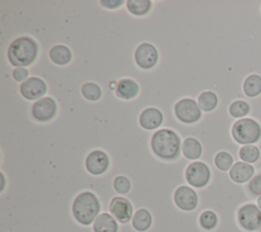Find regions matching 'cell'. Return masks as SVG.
Returning <instances> with one entry per match:
<instances>
[{
	"mask_svg": "<svg viewBox=\"0 0 261 232\" xmlns=\"http://www.w3.org/2000/svg\"><path fill=\"white\" fill-rule=\"evenodd\" d=\"M102 205L99 197L93 191H81L71 203V215L76 223L89 227L101 214Z\"/></svg>",
	"mask_w": 261,
	"mask_h": 232,
	"instance_id": "6da1fadb",
	"label": "cell"
},
{
	"mask_svg": "<svg viewBox=\"0 0 261 232\" xmlns=\"http://www.w3.org/2000/svg\"><path fill=\"white\" fill-rule=\"evenodd\" d=\"M151 148L160 159L175 160L180 153V138L172 130L160 129L151 138Z\"/></svg>",
	"mask_w": 261,
	"mask_h": 232,
	"instance_id": "7a4b0ae2",
	"label": "cell"
},
{
	"mask_svg": "<svg viewBox=\"0 0 261 232\" xmlns=\"http://www.w3.org/2000/svg\"><path fill=\"white\" fill-rule=\"evenodd\" d=\"M37 42L28 36L16 38L8 47L7 57L9 62L16 67H24L32 64L38 55Z\"/></svg>",
	"mask_w": 261,
	"mask_h": 232,
	"instance_id": "3957f363",
	"label": "cell"
},
{
	"mask_svg": "<svg viewBox=\"0 0 261 232\" xmlns=\"http://www.w3.org/2000/svg\"><path fill=\"white\" fill-rule=\"evenodd\" d=\"M233 139L240 144H253L261 137V127L259 123L250 118L238 120L231 128Z\"/></svg>",
	"mask_w": 261,
	"mask_h": 232,
	"instance_id": "277c9868",
	"label": "cell"
},
{
	"mask_svg": "<svg viewBox=\"0 0 261 232\" xmlns=\"http://www.w3.org/2000/svg\"><path fill=\"white\" fill-rule=\"evenodd\" d=\"M237 222L246 232H258L261 229V210L254 202H247L237 211Z\"/></svg>",
	"mask_w": 261,
	"mask_h": 232,
	"instance_id": "5b68a950",
	"label": "cell"
},
{
	"mask_svg": "<svg viewBox=\"0 0 261 232\" xmlns=\"http://www.w3.org/2000/svg\"><path fill=\"white\" fill-rule=\"evenodd\" d=\"M211 169L204 161H193L185 171L187 183L195 188L206 187L211 180Z\"/></svg>",
	"mask_w": 261,
	"mask_h": 232,
	"instance_id": "8992f818",
	"label": "cell"
},
{
	"mask_svg": "<svg viewBox=\"0 0 261 232\" xmlns=\"http://www.w3.org/2000/svg\"><path fill=\"white\" fill-rule=\"evenodd\" d=\"M199 201L198 192L188 185H180L173 192V202L182 212L190 213L195 211L199 205Z\"/></svg>",
	"mask_w": 261,
	"mask_h": 232,
	"instance_id": "52a82bcc",
	"label": "cell"
},
{
	"mask_svg": "<svg viewBox=\"0 0 261 232\" xmlns=\"http://www.w3.org/2000/svg\"><path fill=\"white\" fill-rule=\"evenodd\" d=\"M109 213L119 224H128L135 214L132 201L119 195H115L110 199Z\"/></svg>",
	"mask_w": 261,
	"mask_h": 232,
	"instance_id": "ba28073f",
	"label": "cell"
},
{
	"mask_svg": "<svg viewBox=\"0 0 261 232\" xmlns=\"http://www.w3.org/2000/svg\"><path fill=\"white\" fill-rule=\"evenodd\" d=\"M174 113L176 118L186 124H192L200 120L202 115L199 104L192 98H184L174 105Z\"/></svg>",
	"mask_w": 261,
	"mask_h": 232,
	"instance_id": "9c48e42d",
	"label": "cell"
},
{
	"mask_svg": "<svg viewBox=\"0 0 261 232\" xmlns=\"http://www.w3.org/2000/svg\"><path fill=\"white\" fill-rule=\"evenodd\" d=\"M110 166V159L106 152L102 150L91 151L85 159V169L92 176H102L108 172Z\"/></svg>",
	"mask_w": 261,
	"mask_h": 232,
	"instance_id": "30bf717a",
	"label": "cell"
},
{
	"mask_svg": "<svg viewBox=\"0 0 261 232\" xmlns=\"http://www.w3.org/2000/svg\"><path fill=\"white\" fill-rule=\"evenodd\" d=\"M57 112L56 101L51 97H42L32 106V115L38 122H48Z\"/></svg>",
	"mask_w": 261,
	"mask_h": 232,
	"instance_id": "8fae6325",
	"label": "cell"
},
{
	"mask_svg": "<svg viewBox=\"0 0 261 232\" xmlns=\"http://www.w3.org/2000/svg\"><path fill=\"white\" fill-rule=\"evenodd\" d=\"M135 60L141 68L150 69L154 67L158 61V51L152 44L142 43L135 51Z\"/></svg>",
	"mask_w": 261,
	"mask_h": 232,
	"instance_id": "7c38bea8",
	"label": "cell"
},
{
	"mask_svg": "<svg viewBox=\"0 0 261 232\" xmlns=\"http://www.w3.org/2000/svg\"><path fill=\"white\" fill-rule=\"evenodd\" d=\"M19 91L21 95L28 100H39V98L41 99L42 96L47 92V85L42 79L38 77H32L21 83Z\"/></svg>",
	"mask_w": 261,
	"mask_h": 232,
	"instance_id": "4fadbf2b",
	"label": "cell"
},
{
	"mask_svg": "<svg viewBox=\"0 0 261 232\" xmlns=\"http://www.w3.org/2000/svg\"><path fill=\"white\" fill-rule=\"evenodd\" d=\"M255 176V168L245 161H237L228 172L229 179L236 184H246Z\"/></svg>",
	"mask_w": 261,
	"mask_h": 232,
	"instance_id": "5bb4252c",
	"label": "cell"
},
{
	"mask_svg": "<svg viewBox=\"0 0 261 232\" xmlns=\"http://www.w3.org/2000/svg\"><path fill=\"white\" fill-rule=\"evenodd\" d=\"M163 122L162 112L155 107H148L144 109L139 118V123L142 128L146 130H154L161 126Z\"/></svg>",
	"mask_w": 261,
	"mask_h": 232,
	"instance_id": "9a60e30c",
	"label": "cell"
},
{
	"mask_svg": "<svg viewBox=\"0 0 261 232\" xmlns=\"http://www.w3.org/2000/svg\"><path fill=\"white\" fill-rule=\"evenodd\" d=\"M93 232H118L119 225L114 217L108 212H102L92 225Z\"/></svg>",
	"mask_w": 261,
	"mask_h": 232,
	"instance_id": "2e32d148",
	"label": "cell"
},
{
	"mask_svg": "<svg viewBox=\"0 0 261 232\" xmlns=\"http://www.w3.org/2000/svg\"><path fill=\"white\" fill-rule=\"evenodd\" d=\"M153 225V216L148 208L140 207L136 210L133 219L132 227L138 232H147Z\"/></svg>",
	"mask_w": 261,
	"mask_h": 232,
	"instance_id": "e0dca14e",
	"label": "cell"
},
{
	"mask_svg": "<svg viewBox=\"0 0 261 232\" xmlns=\"http://www.w3.org/2000/svg\"><path fill=\"white\" fill-rule=\"evenodd\" d=\"M140 87L138 83L133 79H121L115 88V93L119 98L129 100L138 95Z\"/></svg>",
	"mask_w": 261,
	"mask_h": 232,
	"instance_id": "ac0fdd59",
	"label": "cell"
},
{
	"mask_svg": "<svg viewBox=\"0 0 261 232\" xmlns=\"http://www.w3.org/2000/svg\"><path fill=\"white\" fill-rule=\"evenodd\" d=\"M49 57L55 64L65 65L70 62L72 53L70 49L65 45H55L50 49Z\"/></svg>",
	"mask_w": 261,
	"mask_h": 232,
	"instance_id": "d6986e66",
	"label": "cell"
},
{
	"mask_svg": "<svg viewBox=\"0 0 261 232\" xmlns=\"http://www.w3.org/2000/svg\"><path fill=\"white\" fill-rule=\"evenodd\" d=\"M181 151L187 159L196 160L202 155V145L196 138L189 137L182 142Z\"/></svg>",
	"mask_w": 261,
	"mask_h": 232,
	"instance_id": "ffe728a7",
	"label": "cell"
},
{
	"mask_svg": "<svg viewBox=\"0 0 261 232\" xmlns=\"http://www.w3.org/2000/svg\"><path fill=\"white\" fill-rule=\"evenodd\" d=\"M198 222L200 227L203 230L210 232V231H214L217 228L219 224V218L214 211L205 210L200 214Z\"/></svg>",
	"mask_w": 261,
	"mask_h": 232,
	"instance_id": "44dd1931",
	"label": "cell"
},
{
	"mask_svg": "<svg viewBox=\"0 0 261 232\" xmlns=\"http://www.w3.org/2000/svg\"><path fill=\"white\" fill-rule=\"evenodd\" d=\"M243 89L248 97H255L261 93V77L259 75H250L246 78Z\"/></svg>",
	"mask_w": 261,
	"mask_h": 232,
	"instance_id": "7402d4cb",
	"label": "cell"
},
{
	"mask_svg": "<svg viewBox=\"0 0 261 232\" xmlns=\"http://www.w3.org/2000/svg\"><path fill=\"white\" fill-rule=\"evenodd\" d=\"M218 103L217 95L212 91H204L198 97V104L203 111H212Z\"/></svg>",
	"mask_w": 261,
	"mask_h": 232,
	"instance_id": "603a6c76",
	"label": "cell"
},
{
	"mask_svg": "<svg viewBox=\"0 0 261 232\" xmlns=\"http://www.w3.org/2000/svg\"><path fill=\"white\" fill-rule=\"evenodd\" d=\"M152 2L150 0H128L126 1L127 10L134 15H145L151 9Z\"/></svg>",
	"mask_w": 261,
	"mask_h": 232,
	"instance_id": "cb8c5ba5",
	"label": "cell"
},
{
	"mask_svg": "<svg viewBox=\"0 0 261 232\" xmlns=\"http://www.w3.org/2000/svg\"><path fill=\"white\" fill-rule=\"evenodd\" d=\"M112 187L115 193L120 195H126L133 188V183L128 177L124 175H117L112 180Z\"/></svg>",
	"mask_w": 261,
	"mask_h": 232,
	"instance_id": "d4e9b609",
	"label": "cell"
},
{
	"mask_svg": "<svg viewBox=\"0 0 261 232\" xmlns=\"http://www.w3.org/2000/svg\"><path fill=\"white\" fill-rule=\"evenodd\" d=\"M239 157L245 163L254 164L257 163L260 157V150L257 146L252 144L244 145L239 150Z\"/></svg>",
	"mask_w": 261,
	"mask_h": 232,
	"instance_id": "484cf974",
	"label": "cell"
},
{
	"mask_svg": "<svg viewBox=\"0 0 261 232\" xmlns=\"http://www.w3.org/2000/svg\"><path fill=\"white\" fill-rule=\"evenodd\" d=\"M214 165L220 172H227L233 166V157L227 151H219L214 156Z\"/></svg>",
	"mask_w": 261,
	"mask_h": 232,
	"instance_id": "4316f807",
	"label": "cell"
},
{
	"mask_svg": "<svg viewBox=\"0 0 261 232\" xmlns=\"http://www.w3.org/2000/svg\"><path fill=\"white\" fill-rule=\"evenodd\" d=\"M81 91H82V95L90 101H97L101 98V95H102L101 88L97 84L92 82L85 83L82 86Z\"/></svg>",
	"mask_w": 261,
	"mask_h": 232,
	"instance_id": "83f0119b",
	"label": "cell"
},
{
	"mask_svg": "<svg viewBox=\"0 0 261 232\" xmlns=\"http://www.w3.org/2000/svg\"><path fill=\"white\" fill-rule=\"evenodd\" d=\"M228 111L233 118H243L249 113L250 105L244 100H237L229 105Z\"/></svg>",
	"mask_w": 261,
	"mask_h": 232,
	"instance_id": "f1b7e54d",
	"label": "cell"
},
{
	"mask_svg": "<svg viewBox=\"0 0 261 232\" xmlns=\"http://www.w3.org/2000/svg\"><path fill=\"white\" fill-rule=\"evenodd\" d=\"M13 79L17 82H24L28 79L29 71L25 67H16L13 69L12 73Z\"/></svg>",
	"mask_w": 261,
	"mask_h": 232,
	"instance_id": "f546056e",
	"label": "cell"
},
{
	"mask_svg": "<svg viewBox=\"0 0 261 232\" xmlns=\"http://www.w3.org/2000/svg\"><path fill=\"white\" fill-rule=\"evenodd\" d=\"M122 3H123V1H121V0H119V1H109V0L100 1V4H102V6L109 8V9H115V8L119 7Z\"/></svg>",
	"mask_w": 261,
	"mask_h": 232,
	"instance_id": "4dcf8cb0",
	"label": "cell"
},
{
	"mask_svg": "<svg viewBox=\"0 0 261 232\" xmlns=\"http://www.w3.org/2000/svg\"><path fill=\"white\" fill-rule=\"evenodd\" d=\"M0 176H1V187H0V193L2 194V193L4 192V190H5V186H6L7 184H6V179H5V175H4V173H3V172H1V173H0Z\"/></svg>",
	"mask_w": 261,
	"mask_h": 232,
	"instance_id": "1f68e13d",
	"label": "cell"
},
{
	"mask_svg": "<svg viewBox=\"0 0 261 232\" xmlns=\"http://www.w3.org/2000/svg\"><path fill=\"white\" fill-rule=\"evenodd\" d=\"M257 205H258V207L261 210V196L257 197Z\"/></svg>",
	"mask_w": 261,
	"mask_h": 232,
	"instance_id": "d6a6232c",
	"label": "cell"
},
{
	"mask_svg": "<svg viewBox=\"0 0 261 232\" xmlns=\"http://www.w3.org/2000/svg\"><path fill=\"white\" fill-rule=\"evenodd\" d=\"M258 232H261V229H260V230H259V231H258Z\"/></svg>",
	"mask_w": 261,
	"mask_h": 232,
	"instance_id": "836d02e7",
	"label": "cell"
}]
</instances>
